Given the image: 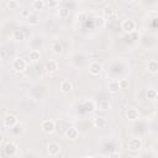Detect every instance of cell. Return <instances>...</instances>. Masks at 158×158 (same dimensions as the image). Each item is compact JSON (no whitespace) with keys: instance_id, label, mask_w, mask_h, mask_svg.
<instances>
[{"instance_id":"7c38bea8","label":"cell","mask_w":158,"mask_h":158,"mask_svg":"<svg viewBox=\"0 0 158 158\" xmlns=\"http://www.w3.org/2000/svg\"><path fill=\"white\" fill-rule=\"evenodd\" d=\"M126 117L130 121H136V120L139 118V111L137 109H135V107H130L126 111Z\"/></svg>"},{"instance_id":"1f68e13d","label":"cell","mask_w":158,"mask_h":158,"mask_svg":"<svg viewBox=\"0 0 158 158\" xmlns=\"http://www.w3.org/2000/svg\"><path fill=\"white\" fill-rule=\"evenodd\" d=\"M125 2H128V4H132V2H135L136 0H123Z\"/></svg>"},{"instance_id":"44dd1931","label":"cell","mask_w":158,"mask_h":158,"mask_svg":"<svg viewBox=\"0 0 158 158\" xmlns=\"http://www.w3.org/2000/svg\"><path fill=\"white\" fill-rule=\"evenodd\" d=\"M44 1L43 0H33L32 1V9L35 11H42L44 9Z\"/></svg>"},{"instance_id":"9a60e30c","label":"cell","mask_w":158,"mask_h":158,"mask_svg":"<svg viewBox=\"0 0 158 158\" xmlns=\"http://www.w3.org/2000/svg\"><path fill=\"white\" fill-rule=\"evenodd\" d=\"M120 89H121V88H120L118 80H116V79H111V80L107 83V90H109L111 94H116V93H118Z\"/></svg>"},{"instance_id":"6da1fadb","label":"cell","mask_w":158,"mask_h":158,"mask_svg":"<svg viewBox=\"0 0 158 158\" xmlns=\"http://www.w3.org/2000/svg\"><path fill=\"white\" fill-rule=\"evenodd\" d=\"M2 152H4V154L6 157H15L17 154V152H19V147H17V144L15 142L9 141L2 146Z\"/></svg>"},{"instance_id":"83f0119b","label":"cell","mask_w":158,"mask_h":158,"mask_svg":"<svg viewBox=\"0 0 158 158\" xmlns=\"http://www.w3.org/2000/svg\"><path fill=\"white\" fill-rule=\"evenodd\" d=\"M77 20H78L79 22H84V21L86 20V14H85V12H79V14L77 15Z\"/></svg>"},{"instance_id":"5b68a950","label":"cell","mask_w":158,"mask_h":158,"mask_svg":"<svg viewBox=\"0 0 158 158\" xmlns=\"http://www.w3.org/2000/svg\"><path fill=\"white\" fill-rule=\"evenodd\" d=\"M41 130L44 132V133H53L54 132V130H56V121L54 120H51V118H48V120H43L42 122H41Z\"/></svg>"},{"instance_id":"ffe728a7","label":"cell","mask_w":158,"mask_h":158,"mask_svg":"<svg viewBox=\"0 0 158 158\" xmlns=\"http://www.w3.org/2000/svg\"><path fill=\"white\" fill-rule=\"evenodd\" d=\"M11 38L15 42H20V41L25 40V33H23L22 30H14L12 33H11Z\"/></svg>"},{"instance_id":"4316f807","label":"cell","mask_w":158,"mask_h":158,"mask_svg":"<svg viewBox=\"0 0 158 158\" xmlns=\"http://www.w3.org/2000/svg\"><path fill=\"white\" fill-rule=\"evenodd\" d=\"M118 84H120V88L121 89H126L128 86V79H125V78L118 79Z\"/></svg>"},{"instance_id":"8fae6325","label":"cell","mask_w":158,"mask_h":158,"mask_svg":"<svg viewBox=\"0 0 158 158\" xmlns=\"http://www.w3.org/2000/svg\"><path fill=\"white\" fill-rule=\"evenodd\" d=\"M91 121H93V125H94L95 127H98V128H104V127H106V125H107L106 118L102 117V116H94Z\"/></svg>"},{"instance_id":"3957f363","label":"cell","mask_w":158,"mask_h":158,"mask_svg":"<svg viewBox=\"0 0 158 158\" xmlns=\"http://www.w3.org/2000/svg\"><path fill=\"white\" fill-rule=\"evenodd\" d=\"M121 28L125 33H132L136 31L137 28V23L133 19H125L122 22H121Z\"/></svg>"},{"instance_id":"f1b7e54d","label":"cell","mask_w":158,"mask_h":158,"mask_svg":"<svg viewBox=\"0 0 158 158\" xmlns=\"http://www.w3.org/2000/svg\"><path fill=\"white\" fill-rule=\"evenodd\" d=\"M31 14H32V12H31L30 10H27V9H25V10H22V11H21V16H22V17H26V19H27Z\"/></svg>"},{"instance_id":"d4e9b609","label":"cell","mask_w":158,"mask_h":158,"mask_svg":"<svg viewBox=\"0 0 158 158\" xmlns=\"http://www.w3.org/2000/svg\"><path fill=\"white\" fill-rule=\"evenodd\" d=\"M102 15L105 16V17H111L112 15H114V9H112V6H110V5H106L105 7H104V10H102Z\"/></svg>"},{"instance_id":"7402d4cb","label":"cell","mask_w":158,"mask_h":158,"mask_svg":"<svg viewBox=\"0 0 158 158\" xmlns=\"http://www.w3.org/2000/svg\"><path fill=\"white\" fill-rule=\"evenodd\" d=\"M27 21H28V23H30L31 26H36V25L40 22V17H38V15H36V14H31V15L27 17Z\"/></svg>"},{"instance_id":"d6a6232c","label":"cell","mask_w":158,"mask_h":158,"mask_svg":"<svg viewBox=\"0 0 158 158\" xmlns=\"http://www.w3.org/2000/svg\"><path fill=\"white\" fill-rule=\"evenodd\" d=\"M63 1H69V0H63Z\"/></svg>"},{"instance_id":"52a82bcc","label":"cell","mask_w":158,"mask_h":158,"mask_svg":"<svg viewBox=\"0 0 158 158\" xmlns=\"http://www.w3.org/2000/svg\"><path fill=\"white\" fill-rule=\"evenodd\" d=\"M101 69H102V64L100 62H98V60H93L88 67L89 74L93 75V77H98L101 73Z\"/></svg>"},{"instance_id":"ba28073f","label":"cell","mask_w":158,"mask_h":158,"mask_svg":"<svg viewBox=\"0 0 158 158\" xmlns=\"http://www.w3.org/2000/svg\"><path fill=\"white\" fill-rule=\"evenodd\" d=\"M142 139L141 138H131V139H128V142H127V148H128V151H131V152H138L141 148H142Z\"/></svg>"},{"instance_id":"8992f818","label":"cell","mask_w":158,"mask_h":158,"mask_svg":"<svg viewBox=\"0 0 158 158\" xmlns=\"http://www.w3.org/2000/svg\"><path fill=\"white\" fill-rule=\"evenodd\" d=\"M60 151H62V147H60V144H59L58 142H56V141H51V142L47 144V152H48V154H49L51 157L58 156V154L60 153Z\"/></svg>"},{"instance_id":"f546056e","label":"cell","mask_w":158,"mask_h":158,"mask_svg":"<svg viewBox=\"0 0 158 158\" xmlns=\"http://www.w3.org/2000/svg\"><path fill=\"white\" fill-rule=\"evenodd\" d=\"M48 6L49 7H57L58 6V0H48Z\"/></svg>"},{"instance_id":"484cf974","label":"cell","mask_w":158,"mask_h":158,"mask_svg":"<svg viewBox=\"0 0 158 158\" xmlns=\"http://www.w3.org/2000/svg\"><path fill=\"white\" fill-rule=\"evenodd\" d=\"M57 14H58V16L60 19H67L69 16V10L67 7H60V9H58V12Z\"/></svg>"},{"instance_id":"2e32d148","label":"cell","mask_w":158,"mask_h":158,"mask_svg":"<svg viewBox=\"0 0 158 158\" xmlns=\"http://www.w3.org/2000/svg\"><path fill=\"white\" fill-rule=\"evenodd\" d=\"M51 49H52V52L54 53V54H57V56H59V54H62V52H63V44L59 42V41H52L51 42Z\"/></svg>"},{"instance_id":"603a6c76","label":"cell","mask_w":158,"mask_h":158,"mask_svg":"<svg viewBox=\"0 0 158 158\" xmlns=\"http://www.w3.org/2000/svg\"><path fill=\"white\" fill-rule=\"evenodd\" d=\"M98 107H99L100 110H102V111H106V110L111 109V104H110L107 100H101V101L98 102Z\"/></svg>"},{"instance_id":"e0dca14e","label":"cell","mask_w":158,"mask_h":158,"mask_svg":"<svg viewBox=\"0 0 158 158\" xmlns=\"http://www.w3.org/2000/svg\"><path fill=\"white\" fill-rule=\"evenodd\" d=\"M83 106H84V109H85L86 111H89V112H93V111H95V110H96V107H98V104H96L94 100L89 99V100H85V101L83 102Z\"/></svg>"},{"instance_id":"30bf717a","label":"cell","mask_w":158,"mask_h":158,"mask_svg":"<svg viewBox=\"0 0 158 158\" xmlns=\"http://www.w3.org/2000/svg\"><path fill=\"white\" fill-rule=\"evenodd\" d=\"M41 58H42V54L38 49H31L28 52V59L31 63H38L41 60Z\"/></svg>"},{"instance_id":"4dcf8cb0","label":"cell","mask_w":158,"mask_h":158,"mask_svg":"<svg viewBox=\"0 0 158 158\" xmlns=\"http://www.w3.org/2000/svg\"><path fill=\"white\" fill-rule=\"evenodd\" d=\"M109 157H110V158H114V157H120V153H118V152H114V153H110V154H109Z\"/></svg>"},{"instance_id":"4fadbf2b","label":"cell","mask_w":158,"mask_h":158,"mask_svg":"<svg viewBox=\"0 0 158 158\" xmlns=\"http://www.w3.org/2000/svg\"><path fill=\"white\" fill-rule=\"evenodd\" d=\"M46 70H47V73H49V74H52V73H56L57 70H58V62L57 60H54V59H49L47 63H46Z\"/></svg>"},{"instance_id":"9c48e42d","label":"cell","mask_w":158,"mask_h":158,"mask_svg":"<svg viewBox=\"0 0 158 158\" xmlns=\"http://www.w3.org/2000/svg\"><path fill=\"white\" fill-rule=\"evenodd\" d=\"M64 136H65V138L69 139V141H75V139L79 137V130H78L75 126H70V127L65 128Z\"/></svg>"},{"instance_id":"ac0fdd59","label":"cell","mask_w":158,"mask_h":158,"mask_svg":"<svg viewBox=\"0 0 158 158\" xmlns=\"http://www.w3.org/2000/svg\"><path fill=\"white\" fill-rule=\"evenodd\" d=\"M146 67L149 73H158V60L157 59H149L147 62Z\"/></svg>"},{"instance_id":"cb8c5ba5","label":"cell","mask_w":158,"mask_h":158,"mask_svg":"<svg viewBox=\"0 0 158 158\" xmlns=\"http://www.w3.org/2000/svg\"><path fill=\"white\" fill-rule=\"evenodd\" d=\"M6 6L9 10H17L20 7V2L17 0H9L6 2Z\"/></svg>"},{"instance_id":"277c9868","label":"cell","mask_w":158,"mask_h":158,"mask_svg":"<svg viewBox=\"0 0 158 158\" xmlns=\"http://www.w3.org/2000/svg\"><path fill=\"white\" fill-rule=\"evenodd\" d=\"M19 123V118L12 114H6L2 118V125L7 128H14Z\"/></svg>"},{"instance_id":"5bb4252c","label":"cell","mask_w":158,"mask_h":158,"mask_svg":"<svg viewBox=\"0 0 158 158\" xmlns=\"http://www.w3.org/2000/svg\"><path fill=\"white\" fill-rule=\"evenodd\" d=\"M72 90H73V83L70 80H68V79L62 80V83H60V91L64 93V94H69Z\"/></svg>"},{"instance_id":"d6986e66","label":"cell","mask_w":158,"mask_h":158,"mask_svg":"<svg viewBox=\"0 0 158 158\" xmlns=\"http://www.w3.org/2000/svg\"><path fill=\"white\" fill-rule=\"evenodd\" d=\"M146 96H147L148 100L154 101V100L158 99V90L154 89V88H148V89L146 90Z\"/></svg>"},{"instance_id":"7a4b0ae2","label":"cell","mask_w":158,"mask_h":158,"mask_svg":"<svg viewBox=\"0 0 158 158\" xmlns=\"http://www.w3.org/2000/svg\"><path fill=\"white\" fill-rule=\"evenodd\" d=\"M11 68L17 72V73H21L23 72L26 68H27V60L22 57H16L12 62H11Z\"/></svg>"}]
</instances>
